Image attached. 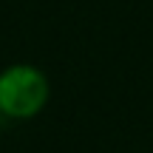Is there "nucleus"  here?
I'll use <instances>...</instances> for the list:
<instances>
[{"label": "nucleus", "instance_id": "1", "mask_svg": "<svg viewBox=\"0 0 153 153\" xmlns=\"http://www.w3.org/2000/svg\"><path fill=\"white\" fill-rule=\"evenodd\" d=\"M48 102V79L40 68L17 62L0 71V116L31 119Z\"/></svg>", "mask_w": 153, "mask_h": 153}]
</instances>
